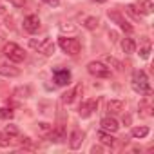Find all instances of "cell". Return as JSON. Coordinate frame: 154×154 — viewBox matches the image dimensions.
<instances>
[{"label": "cell", "mask_w": 154, "mask_h": 154, "mask_svg": "<svg viewBox=\"0 0 154 154\" xmlns=\"http://www.w3.org/2000/svg\"><path fill=\"white\" fill-rule=\"evenodd\" d=\"M132 89L140 94H150V85L145 71H134L132 72Z\"/></svg>", "instance_id": "obj_1"}, {"label": "cell", "mask_w": 154, "mask_h": 154, "mask_svg": "<svg viewBox=\"0 0 154 154\" xmlns=\"http://www.w3.org/2000/svg\"><path fill=\"white\" fill-rule=\"evenodd\" d=\"M4 54H6L11 62H15V63H20V62L26 60V51H24L20 45L13 44V42H9V44L4 45Z\"/></svg>", "instance_id": "obj_2"}, {"label": "cell", "mask_w": 154, "mask_h": 154, "mask_svg": "<svg viewBox=\"0 0 154 154\" xmlns=\"http://www.w3.org/2000/svg\"><path fill=\"white\" fill-rule=\"evenodd\" d=\"M58 45H60V49H62L63 53H67V54H71V56L78 54L80 49H82V45H80L78 40H76V38H67V36H62V38L58 40Z\"/></svg>", "instance_id": "obj_3"}, {"label": "cell", "mask_w": 154, "mask_h": 154, "mask_svg": "<svg viewBox=\"0 0 154 154\" xmlns=\"http://www.w3.org/2000/svg\"><path fill=\"white\" fill-rule=\"evenodd\" d=\"M87 71H89V74L96 76V78H109L111 76L109 67H105L102 62H89L87 63Z\"/></svg>", "instance_id": "obj_4"}, {"label": "cell", "mask_w": 154, "mask_h": 154, "mask_svg": "<svg viewBox=\"0 0 154 154\" xmlns=\"http://www.w3.org/2000/svg\"><path fill=\"white\" fill-rule=\"evenodd\" d=\"M29 45H31L33 49H36L38 53H44V54H47V56L54 53V44H53V40H49V38H44V40H31Z\"/></svg>", "instance_id": "obj_5"}, {"label": "cell", "mask_w": 154, "mask_h": 154, "mask_svg": "<svg viewBox=\"0 0 154 154\" xmlns=\"http://www.w3.org/2000/svg\"><path fill=\"white\" fill-rule=\"evenodd\" d=\"M107 15H109V18H111L112 22H116V24H118L125 33H132V26H131L123 17H122V13H120V11H114V9H112V11H109Z\"/></svg>", "instance_id": "obj_6"}, {"label": "cell", "mask_w": 154, "mask_h": 154, "mask_svg": "<svg viewBox=\"0 0 154 154\" xmlns=\"http://www.w3.org/2000/svg\"><path fill=\"white\" fill-rule=\"evenodd\" d=\"M24 29L29 33V35H35L38 29H40V18L36 15H29L24 18Z\"/></svg>", "instance_id": "obj_7"}, {"label": "cell", "mask_w": 154, "mask_h": 154, "mask_svg": "<svg viewBox=\"0 0 154 154\" xmlns=\"http://www.w3.org/2000/svg\"><path fill=\"white\" fill-rule=\"evenodd\" d=\"M96 107H98V100H89V102H84L82 105H80V116L82 118H89L94 111H96Z\"/></svg>", "instance_id": "obj_8"}, {"label": "cell", "mask_w": 154, "mask_h": 154, "mask_svg": "<svg viewBox=\"0 0 154 154\" xmlns=\"http://www.w3.org/2000/svg\"><path fill=\"white\" fill-rule=\"evenodd\" d=\"M100 127H102V131H105V132H116V131L120 129L118 122H116L112 116H105V118L100 122Z\"/></svg>", "instance_id": "obj_9"}, {"label": "cell", "mask_w": 154, "mask_h": 154, "mask_svg": "<svg viewBox=\"0 0 154 154\" xmlns=\"http://www.w3.org/2000/svg\"><path fill=\"white\" fill-rule=\"evenodd\" d=\"M82 91H84V87H82V84H78V85H74L71 91H67V93L62 96V100H63L65 103H72L76 98H78V96L82 94Z\"/></svg>", "instance_id": "obj_10"}, {"label": "cell", "mask_w": 154, "mask_h": 154, "mask_svg": "<svg viewBox=\"0 0 154 154\" xmlns=\"http://www.w3.org/2000/svg\"><path fill=\"white\" fill-rule=\"evenodd\" d=\"M71 80V72L67 69H54V82L58 85H67Z\"/></svg>", "instance_id": "obj_11"}, {"label": "cell", "mask_w": 154, "mask_h": 154, "mask_svg": "<svg viewBox=\"0 0 154 154\" xmlns=\"http://www.w3.org/2000/svg\"><path fill=\"white\" fill-rule=\"evenodd\" d=\"M82 143H84V134H82L80 131H72V132H71V138H69L71 149H80Z\"/></svg>", "instance_id": "obj_12"}, {"label": "cell", "mask_w": 154, "mask_h": 154, "mask_svg": "<svg viewBox=\"0 0 154 154\" xmlns=\"http://www.w3.org/2000/svg\"><path fill=\"white\" fill-rule=\"evenodd\" d=\"M123 107H125V103H123L122 100H111L109 105H107V109H109L111 114H120V112L123 111Z\"/></svg>", "instance_id": "obj_13"}, {"label": "cell", "mask_w": 154, "mask_h": 154, "mask_svg": "<svg viewBox=\"0 0 154 154\" xmlns=\"http://www.w3.org/2000/svg\"><path fill=\"white\" fill-rule=\"evenodd\" d=\"M136 8H140V13H143V15H150L154 11V4L150 0H140Z\"/></svg>", "instance_id": "obj_14"}, {"label": "cell", "mask_w": 154, "mask_h": 154, "mask_svg": "<svg viewBox=\"0 0 154 154\" xmlns=\"http://www.w3.org/2000/svg\"><path fill=\"white\" fill-rule=\"evenodd\" d=\"M98 140H100L103 145H107V147H114V143H116V138H112L111 132L107 134L105 131H100V132H98Z\"/></svg>", "instance_id": "obj_15"}, {"label": "cell", "mask_w": 154, "mask_h": 154, "mask_svg": "<svg viewBox=\"0 0 154 154\" xmlns=\"http://www.w3.org/2000/svg\"><path fill=\"white\" fill-rule=\"evenodd\" d=\"M0 74L2 76H18L20 71L13 65H6V63H0Z\"/></svg>", "instance_id": "obj_16"}, {"label": "cell", "mask_w": 154, "mask_h": 154, "mask_svg": "<svg viewBox=\"0 0 154 154\" xmlns=\"http://www.w3.org/2000/svg\"><path fill=\"white\" fill-rule=\"evenodd\" d=\"M122 49H123L125 54H132V53L136 51V44H134V40H132V38H123V42H122Z\"/></svg>", "instance_id": "obj_17"}, {"label": "cell", "mask_w": 154, "mask_h": 154, "mask_svg": "<svg viewBox=\"0 0 154 154\" xmlns=\"http://www.w3.org/2000/svg\"><path fill=\"white\" fill-rule=\"evenodd\" d=\"M49 138H51V141H56V143H60V141H63L65 140V134H63V129L60 127V129H51V134H49Z\"/></svg>", "instance_id": "obj_18"}, {"label": "cell", "mask_w": 154, "mask_h": 154, "mask_svg": "<svg viewBox=\"0 0 154 154\" xmlns=\"http://www.w3.org/2000/svg\"><path fill=\"white\" fill-rule=\"evenodd\" d=\"M98 24H100V22H98V18H96V17H89V18H85V24H84V26H85L89 31H93V29H96V27H98Z\"/></svg>", "instance_id": "obj_19"}, {"label": "cell", "mask_w": 154, "mask_h": 154, "mask_svg": "<svg viewBox=\"0 0 154 154\" xmlns=\"http://www.w3.org/2000/svg\"><path fill=\"white\" fill-rule=\"evenodd\" d=\"M149 134V129L147 127H134L132 129V136L134 138H145Z\"/></svg>", "instance_id": "obj_20"}, {"label": "cell", "mask_w": 154, "mask_h": 154, "mask_svg": "<svg viewBox=\"0 0 154 154\" xmlns=\"http://www.w3.org/2000/svg\"><path fill=\"white\" fill-rule=\"evenodd\" d=\"M125 11H127L134 20H140V18H141V13H140V11H136V6H132V4H129V6L125 8Z\"/></svg>", "instance_id": "obj_21"}, {"label": "cell", "mask_w": 154, "mask_h": 154, "mask_svg": "<svg viewBox=\"0 0 154 154\" xmlns=\"http://www.w3.org/2000/svg\"><path fill=\"white\" fill-rule=\"evenodd\" d=\"M13 118V111L6 109V107H0V120H11Z\"/></svg>", "instance_id": "obj_22"}, {"label": "cell", "mask_w": 154, "mask_h": 154, "mask_svg": "<svg viewBox=\"0 0 154 154\" xmlns=\"http://www.w3.org/2000/svg\"><path fill=\"white\" fill-rule=\"evenodd\" d=\"M31 94V87H18L17 91H15V96H24V98H27Z\"/></svg>", "instance_id": "obj_23"}, {"label": "cell", "mask_w": 154, "mask_h": 154, "mask_svg": "<svg viewBox=\"0 0 154 154\" xmlns=\"http://www.w3.org/2000/svg\"><path fill=\"white\" fill-rule=\"evenodd\" d=\"M140 111H141V116H149V114H150V105L143 100V102L140 103Z\"/></svg>", "instance_id": "obj_24"}, {"label": "cell", "mask_w": 154, "mask_h": 154, "mask_svg": "<svg viewBox=\"0 0 154 154\" xmlns=\"http://www.w3.org/2000/svg\"><path fill=\"white\" fill-rule=\"evenodd\" d=\"M6 134H8V136H18L17 125H8V127H6Z\"/></svg>", "instance_id": "obj_25"}, {"label": "cell", "mask_w": 154, "mask_h": 154, "mask_svg": "<svg viewBox=\"0 0 154 154\" xmlns=\"http://www.w3.org/2000/svg\"><path fill=\"white\" fill-rule=\"evenodd\" d=\"M105 62H107L109 65H114V69H118V71L122 69V63H120L118 60H114V58H111V56H107V58H105Z\"/></svg>", "instance_id": "obj_26"}, {"label": "cell", "mask_w": 154, "mask_h": 154, "mask_svg": "<svg viewBox=\"0 0 154 154\" xmlns=\"http://www.w3.org/2000/svg\"><path fill=\"white\" fill-rule=\"evenodd\" d=\"M38 129H40V132H42V134H47V132H51V129H53V127H51L49 123H44V122H42V123H38Z\"/></svg>", "instance_id": "obj_27"}, {"label": "cell", "mask_w": 154, "mask_h": 154, "mask_svg": "<svg viewBox=\"0 0 154 154\" xmlns=\"http://www.w3.org/2000/svg\"><path fill=\"white\" fill-rule=\"evenodd\" d=\"M149 54H150V45H145V47L140 49V56L141 58H149Z\"/></svg>", "instance_id": "obj_28"}, {"label": "cell", "mask_w": 154, "mask_h": 154, "mask_svg": "<svg viewBox=\"0 0 154 154\" xmlns=\"http://www.w3.org/2000/svg\"><path fill=\"white\" fill-rule=\"evenodd\" d=\"M9 4H13L15 8H22L26 4V0H9Z\"/></svg>", "instance_id": "obj_29"}, {"label": "cell", "mask_w": 154, "mask_h": 154, "mask_svg": "<svg viewBox=\"0 0 154 154\" xmlns=\"http://www.w3.org/2000/svg\"><path fill=\"white\" fill-rule=\"evenodd\" d=\"M44 2H45L47 6H51V8H56V6L60 4V0H44Z\"/></svg>", "instance_id": "obj_30"}, {"label": "cell", "mask_w": 154, "mask_h": 154, "mask_svg": "<svg viewBox=\"0 0 154 154\" xmlns=\"http://www.w3.org/2000/svg\"><path fill=\"white\" fill-rule=\"evenodd\" d=\"M109 38H111V42H116V38H118L116 31H111V33H109Z\"/></svg>", "instance_id": "obj_31"}, {"label": "cell", "mask_w": 154, "mask_h": 154, "mask_svg": "<svg viewBox=\"0 0 154 154\" xmlns=\"http://www.w3.org/2000/svg\"><path fill=\"white\" fill-rule=\"evenodd\" d=\"M9 141H8V138H4L2 134H0V145H8Z\"/></svg>", "instance_id": "obj_32"}, {"label": "cell", "mask_w": 154, "mask_h": 154, "mask_svg": "<svg viewBox=\"0 0 154 154\" xmlns=\"http://www.w3.org/2000/svg\"><path fill=\"white\" fill-rule=\"evenodd\" d=\"M93 2H96V4H103V2H107V0H93Z\"/></svg>", "instance_id": "obj_33"}, {"label": "cell", "mask_w": 154, "mask_h": 154, "mask_svg": "<svg viewBox=\"0 0 154 154\" xmlns=\"http://www.w3.org/2000/svg\"><path fill=\"white\" fill-rule=\"evenodd\" d=\"M0 15H4V8L2 6H0Z\"/></svg>", "instance_id": "obj_34"}]
</instances>
